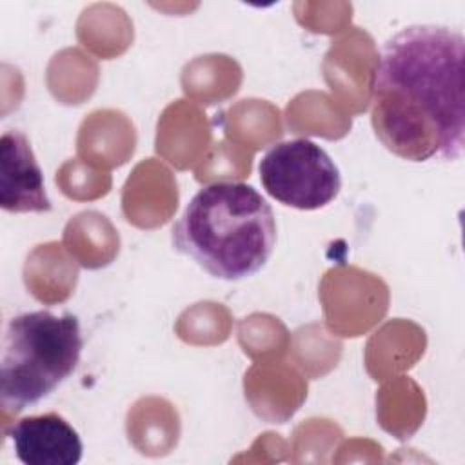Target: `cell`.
<instances>
[{"label":"cell","mask_w":465,"mask_h":465,"mask_svg":"<svg viewBox=\"0 0 465 465\" xmlns=\"http://www.w3.org/2000/svg\"><path fill=\"white\" fill-rule=\"evenodd\" d=\"M465 40L452 27L414 24L380 49L371 76V124L392 154L458 160L465 145Z\"/></svg>","instance_id":"1"},{"label":"cell","mask_w":465,"mask_h":465,"mask_svg":"<svg viewBox=\"0 0 465 465\" xmlns=\"http://www.w3.org/2000/svg\"><path fill=\"white\" fill-rule=\"evenodd\" d=\"M173 247L218 280L262 271L276 245L271 203L249 183L213 182L185 205L171 231Z\"/></svg>","instance_id":"2"},{"label":"cell","mask_w":465,"mask_h":465,"mask_svg":"<svg viewBox=\"0 0 465 465\" xmlns=\"http://www.w3.org/2000/svg\"><path fill=\"white\" fill-rule=\"evenodd\" d=\"M84 349L74 314L29 311L7 320L2 336L0 401L20 412L51 396L78 367Z\"/></svg>","instance_id":"3"},{"label":"cell","mask_w":465,"mask_h":465,"mask_svg":"<svg viewBox=\"0 0 465 465\" xmlns=\"http://www.w3.org/2000/svg\"><path fill=\"white\" fill-rule=\"evenodd\" d=\"M260 182L269 196L287 207L314 211L329 205L341 189L334 160L309 138L272 145L258 163Z\"/></svg>","instance_id":"4"},{"label":"cell","mask_w":465,"mask_h":465,"mask_svg":"<svg viewBox=\"0 0 465 465\" xmlns=\"http://www.w3.org/2000/svg\"><path fill=\"white\" fill-rule=\"evenodd\" d=\"M0 205L7 213H49L44 174L27 136L5 131L0 138Z\"/></svg>","instance_id":"5"},{"label":"cell","mask_w":465,"mask_h":465,"mask_svg":"<svg viewBox=\"0 0 465 465\" xmlns=\"http://www.w3.org/2000/svg\"><path fill=\"white\" fill-rule=\"evenodd\" d=\"M7 436L24 465H76L82 460L80 434L58 412L25 416L11 425Z\"/></svg>","instance_id":"6"}]
</instances>
